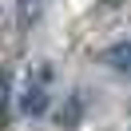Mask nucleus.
<instances>
[{
	"instance_id": "obj_1",
	"label": "nucleus",
	"mask_w": 131,
	"mask_h": 131,
	"mask_svg": "<svg viewBox=\"0 0 131 131\" xmlns=\"http://www.w3.org/2000/svg\"><path fill=\"white\" fill-rule=\"evenodd\" d=\"M103 64H107V68H115V72H123V75H131V40L111 44V48L103 52Z\"/></svg>"
},
{
	"instance_id": "obj_2",
	"label": "nucleus",
	"mask_w": 131,
	"mask_h": 131,
	"mask_svg": "<svg viewBox=\"0 0 131 131\" xmlns=\"http://www.w3.org/2000/svg\"><path fill=\"white\" fill-rule=\"evenodd\" d=\"M20 111H24V115H44V111H48V83H36V88L24 95Z\"/></svg>"
}]
</instances>
